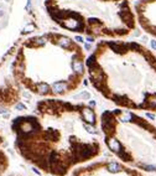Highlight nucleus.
I'll return each instance as SVG.
<instances>
[{"instance_id": "nucleus-1", "label": "nucleus", "mask_w": 156, "mask_h": 176, "mask_svg": "<svg viewBox=\"0 0 156 176\" xmlns=\"http://www.w3.org/2000/svg\"><path fill=\"white\" fill-rule=\"evenodd\" d=\"M19 155L41 172L67 176L102 154L98 118L89 103L44 99L11 124Z\"/></svg>"}, {"instance_id": "nucleus-2", "label": "nucleus", "mask_w": 156, "mask_h": 176, "mask_svg": "<svg viewBox=\"0 0 156 176\" xmlns=\"http://www.w3.org/2000/svg\"><path fill=\"white\" fill-rule=\"evenodd\" d=\"M123 67L102 65L103 79L93 87L104 98L130 110L156 112V56L139 45Z\"/></svg>"}, {"instance_id": "nucleus-3", "label": "nucleus", "mask_w": 156, "mask_h": 176, "mask_svg": "<svg viewBox=\"0 0 156 176\" xmlns=\"http://www.w3.org/2000/svg\"><path fill=\"white\" fill-rule=\"evenodd\" d=\"M101 132L107 149L121 163L156 174V127L130 109L105 110Z\"/></svg>"}, {"instance_id": "nucleus-4", "label": "nucleus", "mask_w": 156, "mask_h": 176, "mask_svg": "<svg viewBox=\"0 0 156 176\" xmlns=\"http://www.w3.org/2000/svg\"><path fill=\"white\" fill-rule=\"evenodd\" d=\"M71 176H145L143 171L134 169L119 160H99L83 164L72 170Z\"/></svg>"}, {"instance_id": "nucleus-5", "label": "nucleus", "mask_w": 156, "mask_h": 176, "mask_svg": "<svg viewBox=\"0 0 156 176\" xmlns=\"http://www.w3.org/2000/svg\"><path fill=\"white\" fill-rule=\"evenodd\" d=\"M136 10L146 33L156 37V0H141L136 4Z\"/></svg>"}, {"instance_id": "nucleus-6", "label": "nucleus", "mask_w": 156, "mask_h": 176, "mask_svg": "<svg viewBox=\"0 0 156 176\" xmlns=\"http://www.w3.org/2000/svg\"><path fill=\"white\" fill-rule=\"evenodd\" d=\"M71 67H72V71L76 72L77 75H79V76H83V75H84V63H83V61L81 60L78 56L72 57V60H71Z\"/></svg>"}, {"instance_id": "nucleus-7", "label": "nucleus", "mask_w": 156, "mask_h": 176, "mask_svg": "<svg viewBox=\"0 0 156 176\" xmlns=\"http://www.w3.org/2000/svg\"><path fill=\"white\" fill-rule=\"evenodd\" d=\"M63 25H65V27L70 29V30H72V31H77V30L79 31V30H82V26H81L79 21L76 20V19L66 20V21H63Z\"/></svg>"}, {"instance_id": "nucleus-8", "label": "nucleus", "mask_w": 156, "mask_h": 176, "mask_svg": "<svg viewBox=\"0 0 156 176\" xmlns=\"http://www.w3.org/2000/svg\"><path fill=\"white\" fill-rule=\"evenodd\" d=\"M57 44H58L61 47L67 48V47H70V46L72 45V41H71V39H70V37L61 35V36H58V37H57Z\"/></svg>"}, {"instance_id": "nucleus-9", "label": "nucleus", "mask_w": 156, "mask_h": 176, "mask_svg": "<svg viewBox=\"0 0 156 176\" xmlns=\"http://www.w3.org/2000/svg\"><path fill=\"white\" fill-rule=\"evenodd\" d=\"M36 29V26L34 25V24H30V25H27L25 29H24V34H27V33H31V31H34Z\"/></svg>"}, {"instance_id": "nucleus-10", "label": "nucleus", "mask_w": 156, "mask_h": 176, "mask_svg": "<svg viewBox=\"0 0 156 176\" xmlns=\"http://www.w3.org/2000/svg\"><path fill=\"white\" fill-rule=\"evenodd\" d=\"M36 44L37 45H45L46 44V36H41L36 39Z\"/></svg>"}, {"instance_id": "nucleus-11", "label": "nucleus", "mask_w": 156, "mask_h": 176, "mask_svg": "<svg viewBox=\"0 0 156 176\" xmlns=\"http://www.w3.org/2000/svg\"><path fill=\"white\" fill-rule=\"evenodd\" d=\"M84 48H86L87 51H89V50L92 48V44H90V42H86V44H84Z\"/></svg>"}, {"instance_id": "nucleus-12", "label": "nucleus", "mask_w": 156, "mask_h": 176, "mask_svg": "<svg viewBox=\"0 0 156 176\" xmlns=\"http://www.w3.org/2000/svg\"><path fill=\"white\" fill-rule=\"evenodd\" d=\"M76 41L79 42V44H83V42H84V40H83L82 36H76Z\"/></svg>"}, {"instance_id": "nucleus-13", "label": "nucleus", "mask_w": 156, "mask_h": 176, "mask_svg": "<svg viewBox=\"0 0 156 176\" xmlns=\"http://www.w3.org/2000/svg\"><path fill=\"white\" fill-rule=\"evenodd\" d=\"M150 44H151V47L156 51V40H151V42H150Z\"/></svg>"}, {"instance_id": "nucleus-14", "label": "nucleus", "mask_w": 156, "mask_h": 176, "mask_svg": "<svg viewBox=\"0 0 156 176\" xmlns=\"http://www.w3.org/2000/svg\"><path fill=\"white\" fill-rule=\"evenodd\" d=\"M87 42H90V44H93V42H94V39H93L92 36H88V37H87Z\"/></svg>"}, {"instance_id": "nucleus-15", "label": "nucleus", "mask_w": 156, "mask_h": 176, "mask_svg": "<svg viewBox=\"0 0 156 176\" xmlns=\"http://www.w3.org/2000/svg\"><path fill=\"white\" fill-rule=\"evenodd\" d=\"M3 15H4V13H3L2 10H0V16H3Z\"/></svg>"}]
</instances>
